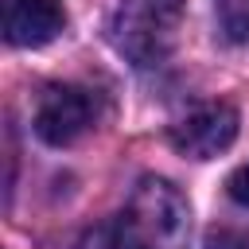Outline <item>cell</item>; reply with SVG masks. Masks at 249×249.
<instances>
[{
  "mask_svg": "<svg viewBox=\"0 0 249 249\" xmlns=\"http://www.w3.org/2000/svg\"><path fill=\"white\" fill-rule=\"evenodd\" d=\"M226 191H230V198H233V202L249 206V163H241V167L226 179Z\"/></svg>",
  "mask_w": 249,
  "mask_h": 249,
  "instance_id": "8",
  "label": "cell"
},
{
  "mask_svg": "<svg viewBox=\"0 0 249 249\" xmlns=\"http://www.w3.org/2000/svg\"><path fill=\"white\" fill-rule=\"evenodd\" d=\"M187 0H121L109 16V43L132 66H160L179 35Z\"/></svg>",
  "mask_w": 249,
  "mask_h": 249,
  "instance_id": "1",
  "label": "cell"
},
{
  "mask_svg": "<svg viewBox=\"0 0 249 249\" xmlns=\"http://www.w3.org/2000/svg\"><path fill=\"white\" fill-rule=\"evenodd\" d=\"M218 27L230 43H249V0H218Z\"/></svg>",
  "mask_w": 249,
  "mask_h": 249,
  "instance_id": "7",
  "label": "cell"
},
{
  "mask_svg": "<svg viewBox=\"0 0 249 249\" xmlns=\"http://www.w3.org/2000/svg\"><path fill=\"white\" fill-rule=\"evenodd\" d=\"M66 27L58 0H4V39L12 47H43Z\"/></svg>",
  "mask_w": 249,
  "mask_h": 249,
  "instance_id": "5",
  "label": "cell"
},
{
  "mask_svg": "<svg viewBox=\"0 0 249 249\" xmlns=\"http://www.w3.org/2000/svg\"><path fill=\"white\" fill-rule=\"evenodd\" d=\"M206 249H249V233H233V230L210 233L206 237Z\"/></svg>",
  "mask_w": 249,
  "mask_h": 249,
  "instance_id": "9",
  "label": "cell"
},
{
  "mask_svg": "<svg viewBox=\"0 0 249 249\" xmlns=\"http://www.w3.org/2000/svg\"><path fill=\"white\" fill-rule=\"evenodd\" d=\"M136 249H187L191 237V206L183 191L160 175H144L121 214Z\"/></svg>",
  "mask_w": 249,
  "mask_h": 249,
  "instance_id": "2",
  "label": "cell"
},
{
  "mask_svg": "<svg viewBox=\"0 0 249 249\" xmlns=\"http://www.w3.org/2000/svg\"><path fill=\"white\" fill-rule=\"evenodd\" d=\"M74 249H136V241H132L128 226H124L121 214H117V218H105V222L89 226V230L78 237Z\"/></svg>",
  "mask_w": 249,
  "mask_h": 249,
  "instance_id": "6",
  "label": "cell"
},
{
  "mask_svg": "<svg viewBox=\"0 0 249 249\" xmlns=\"http://www.w3.org/2000/svg\"><path fill=\"white\" fill-rule=\"evenodd\" d=\"M93 124H97V97L82 86L54 82L35 101V132L51 148H66L82 140Z\"/></svg>",
  "mask_w": 249,
  "mask_h": 249,
  "instance_id": "3",
  "label": "cell"
},
{
  "mask_svg": "<svg viewBox=\"0 0 249 249\" xmlns=\"http://www.w3.org/2000/svg\"><path fill=\"white\" fill-rule=\"evenodd\" d=\"M171 148L191 160H214L237 140V109L230 101H198L171 124Z\"/></svg>",
  "mask_w": 249,
  "mask_h": 249,
  "instance_id": "4",
  "label": "cell"
}]
</instances>
